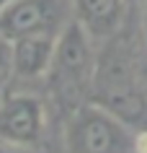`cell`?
I'll list each match as a JSON object with an SVG mask.
<instances>
[{
	"label": "cell",
	"mask_w": 147,
	"mask_h": 153,
	"mask_svg": "<svg viewBox=\"0 0 147 153\" xmlns=\"http://www.w3.org/2000/svg\"><path fill=\"white\" fill-rule=\"evenodd\" d=\"M90 36L78 21L59 31L54 44V57L49 65V83L65 104H72V109L80 104V99L96 83V57L90 47Z\"/></svg>",
	"instance_id": "obj_1"
},
{
	"label": "cell",
	"mask_w": 147,
	"mask_h": 153,
	"mask_svg": "<svg viewBox=\"0 0 147 153\" xmlns=\"http://www.w3.org/2000/svg\"><path fill=\"white\" fill-rule=\"evenodd\" d=\"M127 122L101 104H78L65 127L67 153H134Z\"/></svg>",
	"instance_id": "obj_2"
},
{
	"label": "cell",
	"mask_w": 147,
	"mask_h": 153,
	"mask_svg": "<svg viewBox=\"0 0 147 153\" xmlns=\"http://www.w3.org/2000/svg\"><path fill=\"white\" fill-rule=\"evenodd\" d=\"M70 24L67 0H10L0 13V34L8 42L34 34L59 36Z\"/></svg>",
	"instance_id": "obj_3"
},
{
	"label": "cell",
	"mask_w": 147,
	"mask_h": 153,
	"mask_svg": "<svg viewBox=\"0 0 147 153\" xmlns=\"http://www.w3.org/2000/svg\"><path fill=\"white\" fill-rule=\"evenodd\" d=\"M47 125L44 104L29 94H10L0 104V140L13 148H31L41 140Z\"/></svg>",
	"instance_id": "obj_4"
},
{
	"label": "cell",
	"mask_w": 147,
	"mask_h": 153,
	"mask_svg": "<svg viewBox=\"0 0 147 153\" xmlns=\"http://www.w3.org/2000/svg\"><path fill=\"white\" fill-rule=\"evenodd\" d=\"M127 0H70L75 21L90 39H111L127 21Z\"/></svg>",
	"instance_id": "obj_5"
},
{
	"label": "cell",
	"mask_w": 147,
	"mask_h": 153,
	"mask_svg": "<svg viewBox=\"0 0 147 153\" xmlns=\"http://www.w3.org/2000/svg\"><path fill=\"white\" fill-rule=\"evenodd\" d=\"M57 36L34 34L10 42V70L18 78H41L49 73Z\"/></svg>",
	"instance_id": "obj_6"
},
{
	"label": "cell",
	"mask_w": 147,
	"mask_h": 153,
	"mask_svg": "<svg viewBox=\"0 0 147 153\" xmlns=\"http://www.w3.org/2000/svg\"><path fill=\"white\" fill-rule=\"evenodd\" d=\"M0 70H10V42L0 34Z\"/></svg>",
	"instance_id": "obj_7"
},
{
	"label": "cell",
	"mask_w": 147,
	"mask_h": 153,
	"mask_svg": "<svg viewBox=\"0 0 147 153\" xmlns=\"http://www.w3.org/2000/svg\"><path fill=\"white\" fill-rule=\"evenodd\" d=\"M132 148H134V153H147V130H142V132H137V135H134Z\"/></svg>",
	"instance_id": "obj_8"
},
{
	"label": "cell",
	"mask_w": 147,
	"mask_h": 153,
	"mask_svg": "<svg viewBox=\"0 0 147 153\" xmlns=\"http://www.w3.org/2000/svg\"><path fill=\"white\" fill-rule=\"evenodd\" d=\"M5 78H8V70H0V88L5 86Z\"/></svg>",
	"instance_id": "obj_9"
},
{
	"label": "cell",
	"mask_w": 147,
	"mask_h": 153,
	"mask_svg": "<svg viewBox=\"0 0 147 153\" xmlns=\"http://www.w3.org/2000/svg\"><path fill=\"white\" fill-rule=\"evenodd\" d=\"M142 26H145V36H147V3H145V16H142Z\"/></svg>",
	"instance_id": "obj_10"
},
{
	"label": "cell",
	"mask_w": 147,
	"mask_h": 153,
	"mask_svg": "<svg viewBox=\"0 0 147 153\" xmlns=\"http://www.w3.org/2000/svg\"><path fill=\"white\" fill-rule=\"evenodd\" d=\"M10 0H0V13H3V10H5V5H8Z\"/></svg>",
	"instance_id": "obj_11"
},
{
	"label": "cell",
	"mask_w": 147,
	"mask_h": 153,
	"mask_svg": "<svg viewBox=\"0 0 147 153\" xmlns=\"http://www.w3.org/2000/svg\"><path fill=\"white\" fill-rule=\"evenodd\" d=\"M127 3H147V0H127Z\"/></svg>",
	"instance_id": "obj_12"
},
{
	"label": "cell",
	"mask_w": 147,
	"mask_h": 153,
	"mask_svg": "<svg viewBox=\"0 0 147 153\" xmlns=\"http://www.w3.org/2000/svg\"><path fill=\"white\" fill-rule=\"evenodd\" d=\"M0 153H10V151H0Z\"/></svg>",
	"instance_id": "obj_13"
}]
</instances>
